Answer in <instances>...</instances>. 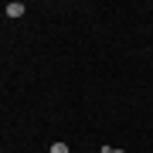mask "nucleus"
<instances>
[{
  "label": "nucleus",
  "instance_id": "1",
  "mask_svg": "<svg viewBox=\"0 0 153 153\" xmlns=\"http://www.w3.org/2000/svg\"><path fill=\"white\" fill-rule=\"evenodd\" d=\"M24 10H27V7L17 4V0H14V4H7V17H24Z\"/></svg>",
  "mask_w": 153,
  "mask_h": 153
},
{
  "label": "nucleus",
  "instance_id": "2",
  "mask_svg": "<svg viewBox=\"0 0 153 153\" xmlns=\"http://www.w3.org/2000/svg\"><path fill=\"white\" fill-rule=\"evenodd\" d=\"M51 153H68V143H51Z\"/></svg>",
  "mask_w": 153,
  "mask_h": 153
}]
</instances>
